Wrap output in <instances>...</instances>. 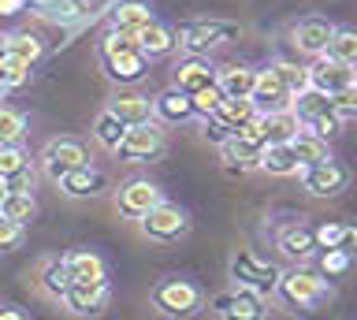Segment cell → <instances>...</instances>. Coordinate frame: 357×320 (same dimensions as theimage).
I'll return each instance as SVG.
<instances>
[{"label":"cell","mask_w":357,"mask_h":320,"mask_svg":"<svg viewBox=\"0 0 357 320\" xmlns=\"http://www.w3.org/2000/svg\"><path fill=\"white\" fill-rule=\"evenodd\" d=\"M100 68H105L108 82L116 86H134L149 75V56L142 52L138 38L130 34H108L100 41Z\"/></svg>","instance_id":"1"},{"label":"cell","mask_w":357,"mask_h":320,"mask_svg":"<svg viewBox=\"0 0 357 320\" xmlns=\"http://www.w3.org/2000/svg\"><path fill=\"white\" fill-rule=\"evenodd\" d=\"M275 298L287 309H294V313H317V309L331 305L335 291H331V283L324 280L320 272H312V268H290V272L279 275Z\"/></svg>","instance_id":"2"},{"label":"cell","mask_w":357,"mask_h":320,"mask_svg":"<svg viewBox=\"0 0 357 320\" xmlns=\"http://www.w3.org/2000/svg\"><path fill=\"white\" fill-rule=\"evenodd\" d=\"M153 309L167 320H190L205 309V291L190 280H178V275H164L153 287Z\"/></svg>","instance_id":"3"},{"label":"cell","mask_w":357,"mask_h":320,"mask_svg":"<svg viewBox=\"0 0 357 320\" xmlns=\"http://www.w3.org/2000/svg\"><path fill=\"white\" fill-rule=\"evenodd\" d=\"M238 38V23H223V19H194L175 30V49H183L186 56H208L212 49L227 45Z\"/></svg>","instance_id":"4"},{"label":"cell","mask_w":357,"mask_h":320,"mask_svg":"<svg viewBox=\"0 0 357 320\" xmlns=\"http://www.w3.org/2000/svg\"><path fill=\"white\" fill-rule=\"evenodd\" d=\"M279 272L272 261H261L257 253H234L231 257V280L238 291H250L257 298H268V294H275V287H279Z\"/></svg>","instance_id":"5"},{"label":"cell","mask_w":357,"mask_h":320,"mask_svg":"<svg viewBox=\"0 0 357 320\" xmlns=\"http://www.w3.org/2000/svg\"><path fill=\"white\" fill-rule=\"evenodd\" d=\"M138 224H142V235L153 238V242H178L190 231V216H186L183 205L160 201V205H153Z\"/></svg>","instance_id":"6"},{"label":"cell","mask_w":357,"mask_h":320,"mask_svg":"<svg viewBox=\"0 0 357 320\" xmlns=\"http://www.w3.org/2000/svg\"><path fill=\"white\" fill-rule=\"evenodd\" d=\"M119 160L127 164H149L164 157V130L160 123H142V127H127V135L119 142Z\"/></svg>","instance_id":"7"},{"label":"cell","mask_w":357,"mask_h":320,"mask_svg":"<svg viewBox=\"0 0 357 320\" xmlns=\"http://www.w3.org/2000/svg\"><path fill=\"white\" fill-rule=\"evenodd\" d=\"M82 164H89V149L78 138H52L49 146L41 149V172L49 175L52 183H60L67 172L82 168Z\"/></svg>","instance_id":"8"},{"label":"cell","mask_w":357,"mask_h":320,"mask_svg":"<svg viewBox=\"0 0 357 320\" xmlns=\"http://www.w3.org/2000/svg\"><path fill=\"white\" fill-rule=\"evenodd\" d=\"M301 186L312 194V197H339L346 186H350V168L342 160H320L312 168H301Z\"/></svg>","instance_id":"9"},{"label":"cell","mask_w":357,"mask_h":320,"mask_svg":"<svg viewBox=\"0 0 357 320\" xmlns=\"http://www.w3.org/2000/svg\"><path fill=\"white\" fill-rule=\"evenodd\" d=\"M160 201H164L160 186L149 183V179H127L116 190V208H119V216H127V220H142L153 205H160Z\"/></svg>","instance_id":"10"},{"label":"cell","mask_w":357,"mask_h":320,"mask_svg":"<svg viewBox=\"0 0 357 320\" xmlns=\"http://www.w3.org/2000/svg\"><path fill=\"white\" fill-rule=\"evenodd\" d=\"M253 108L261 116L268 112H287L290 105H294V93L283 86V79L275 75V68H264V71H257V86H253Z\"/></svg>","instance_id":"11"},{"label":"cell","mask_w":357,"mask_h":320,"mask_svg":"<svg viewBox=\"0 0 357 320\" xmlns=\"http://www.w3.org/2000/svg\"><path fill=\"white\" fill-rule=\"evenodd\" d=\"M354 79H357V71L346 68V63H339V60H331V56H320L309 68V86H312V90H320V93H328V97L350 90Z\"/></svg>","instance_id":"12"},{"label":"cell","mask_w":357,"mask_h":320,"mask_svg":"<svg viewBox=\"0 0 357 320\" xmlns=\"http://www.w3.org/2000/svg\"><path fill=\"white\" fill-rule=\"evenodd\" d=\"M212 309L220 313V320H264V298L238 291V287L212 298Z\"/></svg>","instance_id":"13"},{"label":"cell","mask_w":357,"mask_h":320,"mask_svg":"<svg viewBox=\"0 0 357 320\" xmlns=\"http://www.w3.org/2000/svg\"><path fill=\"white\" fill-rule=\"evenodd\" d=\"M108 283H71V291L63 294V305L75 317H100L108 309Z\"/></svg>","instance_id":"14"},{"label":"cell","mask_w":357,"mask_h":320,"mask_svg":"<svg viewBox=\"0 0 357 320\" xmlns=\"http://www.w3.org/2000/svg\"><path fill=\"white\" fill-rule=\"evenodd\" d=\"M216 75H220V68L208 63V56H186L175 71V90L194 97L201 90H208V86H216Z\"/></svg>","instance_id":"15"},{"label":"cell","mask_w":357,"mask_h":320,"mask_svg":"<svg viewBox=\"0 0 357 320\" xmlns=\"http://www.w3.org/2000/svg\"><path fill=\"white\" fill-rule=\"evenodd\" d=\"M149 23H153V12H149V4H142V0H123V4H116L108 12V34L138 38Z\"/></svg>","instance_id":"16"},{"label":"cell","mask_w":357,"mask_h":320,"mask_svg":"<svg viewBox=\"0 0 357 320\" xmlns=\"http://www.w3.org/2000/svg\"><path fill=\"white\" fill-rule=\"evenodd\" d=\"M190 119H197L194 112V101H190V93L183 90H164L160 97H153V123H190Z\"/></svg>","instance_id":"17"},{"label":"cell","mask_w":357,"mask_h":320,"mask_svg":"<svg viewBox=\"0 0 357 320\" xmlns=\"http://www.w3.org/2000/svg\"><path fill=\"white\" fill-rule=\"evenodd\" d=\"M331 34H335V26L324 15H305V19H298V26H294V45L301 52H309V56H324Z\"/></svg>","instance_id":"18"},{"label":"cell","mask_w":357,"mask_h":320,"mask_svg":"<svg viewBox=\"0 0 357 320\" xmlns=\"http://www.w3.org/2000/svg\"><path fill=\"white\" fill-rule=\"evenodd\" d=\"M60 190L67 197H75V201H82V197H97V194L108 190V175L100 168H93V164H82V168H75V172L63 175Z\"/></svg>","instance_id":"19"},{"label":"cell","mask_w":357,"mask_h":320,"mask_svg":"<svg viewBox=\"0 0 357 320\" xmlns=\"http://www.w3.org/2000/svg\"><path fill=\"white\" fill-rule=\"evenodd\" d=\"M116 119H123L127 127H142V123H153V101L145 93H134V90H119L112 101L105 105Z\"/></svg>","instance_id":"20"},{"label":"cell","mask_w":357,"mask_h":320,"mask_svg":"<svg viewBox=\"0 0 357 320\" xmlns=\"http://www.w3.org/2000/svg\"><path fill=\"white\" fill-rule=\"evenodd\" d=\"M275 250L283 253L287 261H309L312 253H317V238H312V227L309 224H287L283 231L275 235Z\"/></svg>","instance_id":"21"},{"label":"cell","mask_w":357,"mask_h":320,"mask_svg":"<svg viewBox=\"0 0 357 320\" xmlns=\"http://www.w3.org/2000/svg\"><path fill=\"white\" fill-rule=\"evenodd\" d=\"M220 160L227 164V172H257L261 168V146L231 135V138L220 142Z\"/></svg>","instance_id":"22"},{"label":"cell","mask_w":357,"mask_h":320,"mask_svg":"<svg viewBox=\"0 0 357 320\" xmlns=\"http://www.w3.org/2000/svg\"><path fill=\"white\" fill-rule=\"evenodd\" d=\"M63 264H67L71 283H108V268L100 261V253L93 250H71L63 257Z\"/></svg>","instance_id":"23"},{"label":"cell","mask_w":357,"mask_h":320,"mask_svg":"<svg viewBox=\"0 0 357 320\" xmlns=\"http://www.w3.org/2000/svg\"><path fill=\"white\" fill-rule=\"evenodd\" d=\"M261 130H264V146H290L294 142V135L301 130V123H298V116L290 112H268V116H261Z\"/></svg>","instance_id":"24"},{"label":"cell","mask_w":357,"mask_h":320,"mask_svg":"<svg viewBox=\"0 0 357 320\" xmlns=\"http://www.w3.org/2000/svg\"><path fill=\"white\" fill-rule=\"evenodd\" d=\"M216 86L223 90V97H253L257 71H253V68H245V63H231V68H220Z\"/></svg>","instance_id":"25"},{"label":"cell","mask_w":357,"mask_h":320,"mask_svg":"<svg viewBox=\"0 0 357 320\" xmlns=\"http://www.w3.org/2000/svg\"><path fill=\"white\" fill-rule=\"evenodd\" d=\"M290 112L298 116V123L301 127H309L312 119H320V116H328V112H335L331 108V97L328 93H320V90H301V93H294V105H290Z\"/></svg>","instance_id":"26"},{"label":"cell","mask_w":357,"mask_h":320,"mask_svg":"<svg viewBox=\"0 0 357 320\" xmlns=\"http://www.w3.org/2000/svg\"><path fill=\"white\" fill-rule=\"evenodd\" d=\"M38 283H41V291L56 298V302H63V294L71 291V275H67V264L63 257H49L41 264V275H38Z\"/></svg>","instance_id":"27"},{"label":"cell","mask_w":357,"mask_h":320,"mask_svg":"<svg viewBox=\"0 0 357 320\" xmlns=\"http://www.w3.org/2000/svg\"><path fill=\"white\" fill-rule=\"evenodd\" d=\"M261 172L287 179V175L301 172V164H298V157H294V149H290V146H264L261 149Z\"/></svg>","instance_id":"28"},{"label":"cell","mask_w":357,"mask_h":320,"mask_svg":"<svg viewBox=\"0 0 357 320\" xmlns=\"http://www.w3.org/2000/svg\"><path fill=\"white\" fill-rule=\"evenodd\" d=\"M138 45H142V52H145L149 60H153V56H167V52L175 49V30L153 19V23L138 34Z\"/></svg>","instance_id":"29"},{"label":"cell","mask_w":357,"mask_h":320,"mask_svg":"<svg viewBox=\"0 0 357 320\" xmlns=\"http://www.w3.org/2000/svg\"><path fill=\"white\" fill-rule=\"evenodd\" d=\"M290 149H294V157L301 168H312V164H320V160H328L331 153H328V142L317 138V135H309V130H298L294 142H290Z\"/></svg>","instance_id":"30"},{"label":"cell","mask_w":357,"mask_h":320,"mask_svg":"<svg viewBox=\"0 0 357 320\" xmlns=\"http://www.w3.org/2000/svg\"><path fill=\"white\" fill-rule=\"evenodd\" d=\"M324 56L339 60V63H346V68H357V30L354 26H335Z\"/></svg>","instance_id":"31"},{"label":"cell","mask_w":357,"mask_h":320,"mask_svg":"<svg viewBox=\"0 0 357 320\" xmlns=\"http://www.w3.org/2000/svg\"><path fill=\"white\" fill-rule=\"evenodd\" d=\"M33 172V160H30V153L22 149V142H15V146H0V179L11 183V179H19V175H26Z\"/></svg>","instance_id":"32"},{"label":"cell","mask_w":357,"mask_h":320,"mask_svg":"<svg viewBox=\"0 0 357 320\" xmlns=\"http://www.w3.org/2000/svg\"><path fill=\"white\" fill-rule=\"evenodd\" d=\"M123 135H127V123H123V119H116L108 108H100L97 119H93V138H97V146H105V149L116 153L119 142H123Z\"/></svg>","instance_id":"33"},{"label":"cell","mask_w":357,"mask_h":320,"mask_svg":"<svg viewBox=\"0 0 357 320\" xmlns=\"http://www.w3.org/2000/svg\"><path fill=\"white\" fill-rule=\"evenodd\" d=\"M33 213H38V201H33L30 190H8V194H4L0 216H8V220H15V224L26 227V220H33Z\"/></svg>","instance_id":"34"},{"label":"cell","mask_w":357,"mask_h":320,"mask_svg":"<svg viewBox=\"0 0 357 320\" xmlns=\"http://www.w3.org/2000/svg\"><path fill=\"white\" fill-rule=\"evenodd\" d=\"M41 52H45L41 38H38V34H30V30H19V34H11V38H8V56H15V60H22V63H30V68L41 60Z\"/></svg>","instance_id":"35"},{"label":"cell","mask_w":357,"mask_h":320,"mask_svg":"<svg viewBox=\"0 0 357 320\" xmlns=\"http://www.w3.org/2000/svg\"><path fill=\"white\" fill-rule=\"evenodd\" d=\"M26 135V119L11 108H0V146H15Z\"/></svg>","instance_id":"36"},{"label":"cell","mask_w":357,"mask_h":320,"mask_svg":"<svg viewBox=\"0 0 357 320\" xmlns=\"http://www.w3.org/2000/svg\"><path fill=\"white\" fill-rule=\"evenodd\" d=\"M275 75L283 79V86L290 93H301V90H309V68H298V63H287V60H279L272 63Z\"/></svg>","instance_id":"37"},{"label":"cell","mask_w":357,"mask_h":320,"mask_svg":"<svg viewBox=\"0 0 357 320\" xmlns=\"http://www.w3.org/2000/svg\"><path fill=\"white\" fill-rule=\"evenodd\" d=\"M342 231H346V224H339V220H320V224L312 227L317 250H339L342 246Z\"/></svg>","instance_id":"38"},{"label":"cell","mask_w":357,"mask_h":320,"mask_svg":"<svg viewBox=\"0 0 357 320\" xmlns=\"http://www.w3.org/2000/svg\"><path fill=\"white\" fill-rule=\"evenodd\" d=\"M26 79H30V63H22L15 56L0 60V82H4V90H8V86H22Z\"/></svg>","instance_id":"39"},{"label":"cell","mask_w":357,"mask_h":320,"mask_svg":"<svg viewBox=\"0 0 357 320\" xmlns=\"http://www.w3.org/2000/svg\"><path fill=\"white\" fill-rule=\"evenodd\" d=\"M22 238H26V227L15 224V220H8V216H0V253L19 250Z\"/></svg>","instance_id":"40"},{"label":"cell","mask_w":357,"mask_h":320,"mask_svg":"<svg viewBox=\"0 0 357 320\" xmlns=\"http://www.w3.org/2000/svg\"><path fill=\"white\" fill-rule=\"evenodd\" d=\"M190 101H194V112H197L201 119H208V116H212V112H216V108L223 105V90H220V86H208V90L194 93Z\"/></svg>","instance_id":"41"},{"label":"cell","mask_w":357,"mask_h":320,"mask_svg":"<svg viewBox=\"0 0 357 320\" xmlns=\"http://www.w3.org/2000/svg\"><path fill=\"white\" fill-rule=\"evenodd\" d=\"M301 130H309V135H317V138H324V142H331V138H339V135H342V119L335 116V112H328V116L312 119V123H309V127H301Z\"/></svg>","instance_id":"42"},{"label":"cell","mask_w":357,"mask_h":320,"mask_svg":"<svg viewBox=\"0 0 357 320\" xmlns=\"http://www.w3.org/2000/svg\"><path fill=\"white\" fill-rule=\"evenodd\" d=\"M346 268H350V253L346 250H324L320 253V275H342Z\"/></svg>","instance_id":"43"},{"label":"cell","mask_w":357,"mask_h":320,"mask_svg":"<svg viewBox=\"0 0 357 320\" xmlns=\"http://www.w3.org/2000/svg\"><path fill=\"white\" fill-rule=\"evenodd\" d=\"M331 108H335V116H339L342 123H346V119H357V90H354V86H350V90H342V93H335Z\"/></svg>","instance_id":"44"},{"label":"cell","mask_w":357,"mask_h":320,"mask_svg":"<svg viewBox=\"0 0 357 320\" xmlns=\"http://www.w3.org/2000/svg\"><path fill=\"white\" fill-rule=\"evenodd\" d=\"M52 12H56V19H82L86 15V0H52Z\"/></svg>","instance_id":"45"},{"label":"cell","mask_w":357,"mask_h":320,"mask_svg":"<svg viewBox=\"0 0 357 320\" xmlns=\"http://www.w3.org/2000/svg\"><path fill=\"white\" fill-rule=\"evenodd\" d=\"M339 250H346L350 257L357 253V227H354V224H346V231H342V246H339Z\"/></svg>","instance_id":"46"},{"label":"cell","mask_w":357,"mask_h":320,"mask_svg":"<svg viewBox=\"0 0 357 320\" xmlns=\"http://www.w3.org/2000/svg\"><path fill=\"white\" fill-rule=\"evenodd\" d=\"M26 4H30V0H0V19H8V15H19Z\"/></svg>","instance_id":"47"},{"label":"cell","mask_w":357,"mask_h":320,"mask_svg":"<svg viewBox=\"0 0 357 320\" xmlns=\"http://www.w3.org/2000/svg\"><path fill=\"white\" fill-rule=\"evenodd\" d=\"M0 320H26V313L15 305H0Z\"/></svg>","instance_id":"48"},{"label":"cell","mask_w":357,"mask_h":320,"mask_svg":"<svg viewBox=\"0 0 357 320\" xmlns=\"http://www.w3.org/2000/svg\"><path fill=\"white\" fill-rule=\"evenodd\" d=\"M4 56H8V38L0 34V60H4Z\"/></svg>","instance_id":"49"},{"label":"cell","mask_w":357,"mask_h":320,"mask_svg":"<svg viewBox=\"0 0 357 320\" xmlns=\"http://www.w3.org/2000/svg\"><path fill=\"white\" fill-rule=\"evenodd\" d=\"M4 194H8V186H4V179H0V205H4Z\"/></svg>","instance_id":"50"},{"label":"cell","mask_w":357,"mask_h":320,"mask_svg":"<svg viewBox=\"0 0 357 320\" xmlns=\"http://www.w3.org/2000/svg\"><path fill=\"white\" fill-rule=\"evenodd\" d=\"M354 90H357V79H354Z\"/></svg>","instance_id":"51"},{"label":"cell","mask_w":357,"mask_h":320,"mask_svg":"<svg viewBox=\"0 0 357 320\" xmlns=\"http://www.w3.org/2000/svg\"><path fill=\"white\" fill-rule=\"evenodd\" d=\"M0 90H4V82H0Z\"/></svg>","instance_id":"52"},{"label":"cell","mask_w":357,"mask_h":320,"mask_svg":"<svg viewBox=\"0 0 357 320\" xmlns=\"http://www.w3.org/2000/svg\"><path fill=\"white\" fill-rule=\"evenodd\" d=\"M86 4H89V0H86Z\"/></svg>","instance_id":"53"}]
</instances>
